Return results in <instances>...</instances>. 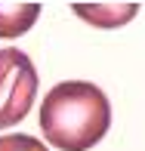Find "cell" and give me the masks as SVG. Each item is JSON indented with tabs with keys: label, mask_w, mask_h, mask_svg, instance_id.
<instances>
[{
	"label": "cell",
	"mask_w": 145,
	"mask_h": 151,
	"mask_svg": "<svg viewBox=\"0 0 145 151\" xmlns=\"http://www.w3.org/2000/svg\"><path fill=\"white\" fill-rule=\"evenodd\" d=\"M0 151H50V148L34 136L12 133V136H0Z\"/></svg>",
	"instance_id": "cell-5"
},
{
	"label": "cell",
	"mask_w": 145,
	"mask_h": 151,
	"mask_svg": "<svg viewBox=\"0 0 145 151\" xmlns=\"http://www.w3.org/2000/svg\"><path fill=\"white\" fill-rule=\"evenodd\" d=\"M71 12H77L84 22L99 28H120L139 12L136 3H74Z\"/></svg>",
	"instance_id": "cell-3"
},
{
	"label": "cell",
	"mask_w": 145,
	"mask_h": 151,
	"mask_svg": "<svg viewBox=\"0 0 145 151\" xmlns=\"http://www.w3.org/2000/svg\"><path fill=\"white\" fill-rule=\"evenodd\" d=\"M111 127V105L99 86L65 80L46 93L40 105V129L62 151H89Z\"/></svg>",
	"instance_id": "cell-1"
},
{
	"label": "cell",
	"mask_w": 145,
	"mask_h": 151,
	"mask_svg": "<svg viewBox=\"0 0 145 151\" xmlns=\"http://www.w3.org/2000/svg\"><path fill=\"white\" fill-rule=\"evenodd\" d=\"M37 16L40 3H0V37H22Z\"/></svg>",
	"instance_id": "cell-4"
},
{
	"label": "cell",
	"mask_w": 145,
	"mask_h": 151,
	"mask_svg": "<svg viewBox=\"0 0 145 151\" xmlns=\"http://www.w3.org/2000/svg\"><path fill=\"white\" fill-rule=\"evenodd\" d=\"M37 96L34 62L16 46L0 50V129L12 127L31 111Z\"/></svg>",
	"instance_id": "cell-2"
}]
</instances>
